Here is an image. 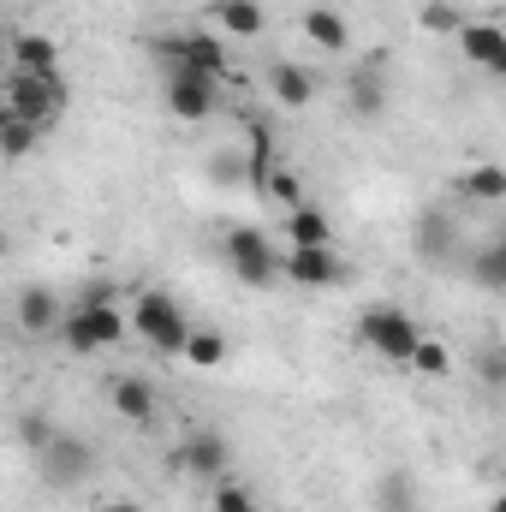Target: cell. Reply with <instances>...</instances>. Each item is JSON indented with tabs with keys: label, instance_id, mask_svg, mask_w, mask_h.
<instances>
[{
	"label": "cell",
	"instance_id": "cell-34",
	"mask_svg": "<svg viewBox=\"0 0 506 512\" xmlns=\"http://www.w3.org/2000/svg\"><path fill=\"white\" fill-rule=\"evenodd\" d=\"M0 256H6V233H0Z\"/></svg>",
	"mask_w": 506,
	"mask_h": 512
},
{
	"label": "cell",
	"instance_id": "cell-5",
	"mask_svg": "<svg viewBox=\"0 0 506 512\" xmlns=\"http://www.w3.org/2000/svg\"><path fill=\"white\" fill-rule=\"evenodd\" d=\"M221 251H227L233 274H239L245 286H274V280H280V251H274L268 233H256V227H233Z\"/></svg>",
	"mask_w": 506,
	"mask_h": 512
},
{
	"label": "cell",
	"instance_id": "cell-13",
	"mask_svg": "<svg viewBox=\"0 0 506 512\" xmlns=\"http://www.w3.org/2000/svg\"><path fill=\"white\" fill-rule=\"evenodd\" d=\"M18 328L36 340V334H54L60 328V298L48 292V286H24L18 292Z\"/></svg>",
	"mask_w": 506,
	"mask_h": 512
},
{
	"label": "cell",
	"instance_id": "cell-15",
	"mask_svg": "<svg viewBox=\"0 0 506 512\" xmlns=\"http://www.w3.org/2000/svg\"><path fill=\"white\" fill-rule=\"evenodd\" d=\"M304 36H310L322 54H346V48H352V30H346V18H340L334 6H310V12H304Z\"/></svg>",
	"mask_w": 506,
	"mask_h": 512
},
{
	"label": "cell",
	"instance_id": "cell-29",
	"mask_svg": "<svg viewBox=\"0 0 506 512\" xmlns=\"http://www.w3.org/2000/svg\"><path fill=\"white\" fill-rule=\"evenodd\" d=\"M477 370H483V382H489V387H501V382H506V358H501V346H483Z\"/></svg>",
	"mask_w": 506,
	"mask_h": 512
},
{
	"label": "cell",
	"instance_id": "cell-33",
	"mask_svg": "<svg viewBox=\"0 0 506 512\" xmlns=\"http://www.w3.org/2000/svg\"><path fill=\"white\" fill-rule=\"evenodd\" d=\"M0 102H6V78H0Z\"/></svg>",
	"mask_w": 506,
	"mask_h": 512
},
{
	"label": "cell",
	"instance_id": "cell-31",
	"mask_svg": "<svg viewBox=\"0 0 506 512\" xmlns=\"http://www.w3.org/2000/svg\"><path fill=\"white\" fill-rule=\"evenodd\" d=\"M102 512H143V507H137V501H108Z\"/></svg>",
	"mask_w": 506,
	"mask_h": 512
},
{
	"label": "cell",
	"instance_id": "cell-1",
	"mask_svg": "<svg viewBox=\"0 0 506 512\" xmlns=\"http://www.w3.org/2000/svg\"><path fill=\"white\" fill-rule=\"evenodd\" d=\"M6 108H12V120H24V126L48 131L60 114H66V84H60V72H54V78L12 72V78H6Z\"/></svg>",
	"mask_w": 506,
	"mask_h": 512
},
{
	"label": "cell",
	"instance_id": "cell-20",
	"mask_svg": "<svg viewBox=\"0 0 506 512\" xmlns=\"http://www.w3.org/2000/svg\"><path fill=\"white\" fill-rule=\"evenodd\" d=\"M215 18L227 36H262V24H268V12L256 0H215Z\"/></svg>",
	"mask_w": 506,
	"mask_h": 512
},
{
	"label": "cell",
	"instance_id": "cell-14",
	"mask_svg": "<svg viewBox=\"0 0 506 512\" xmlns=\"http://www.w3.org/2000/svg\"><path fill=\"white\" fill-rule=\"evenodd\" d=\"M268 90H274V102H280V108H310V102H316L310 72H304V66H292V60H274V66H268Z\"/></svg>",
	"mask_w": 506,
	"mask_h": 512
},
{
	"label": "cell",
	"instance_id": "cell-18",
	"mask_svg": "<svg viewBox=\"0 0 506 512\" xmlns=\"http://www.w3.org/2000/svg\"><path fill=\"white\" fill-rule=\"evenodd\" d=\"M286 239H292V245H334V227H328V215H322L316 203H298V209L286 215Z\"/></svg>",
	"mask_w": 506,
	"mask_h": 512
},
{
	"label": "cell",
	"instance_id": "cell-12",
	"mask_svg": "<svg viewBox=\"0 0 506 512\" xmlns=\"http://www.w3.org/2000/svg\"><path fill=\"white\" fill-rule=\"evenodd\" d=\"M6 60H12L18 72H36V78H54V72H60V48H54L48 36H36V30H18L12 48H6Z\"/></svg>",
	"mask_w": 506,
	"mask_h": 512
},
{
	"label": "cell",
	"instance_id": "cell-9",
	"mask_svg": "<svg viewBox=\"0 0 506 512\" xmlns=\"http://www.w3.org/2000/svg\"><path fill=\"white\" fill-rule=\"evenodd\" d=\"M280 274H286V280H298V286H316V292L346 280V268H340L334 245H292V251L280 256Z\"/></svg>",
	"mask_w": 506,
	"mask_h": 512
},
{
	"label": "cell",
	"instance_id": "cell-19",
	"mask_svg": "<svg viewBox=\"0 0 506 512\" xmlns=\"http://www.w3.org/2000/svg\"><path fill=\"white\" fill-rule=\"evenodd\" d=\"M114 411H120L126 423H149V417H155V387L143 382V376L114 382Z\"/></svg>",
	"mask_w": 506,
	"mask_h": 512
},
{
	"label": "cell",
	"instance_id": "cell-32",
	"mask_svg": "<svg viewBox=\"0 0 506 512\" xmlns=\"http://www.w3.org/2000/svg\"><path fill=\"white\" fill-rule=\"evenodd\" d=\"M6 48H12V36H6V24H0V60H6Z\"/></svg>",
	"mask_w": 506,
	"mask_h": 512
},
{
	"label": "cell",
	"instance_id": "cell-22",
	"mask_svg": "<svg viewBox=\"0 0 506 512\" xmlns=\"http://www.w3.org/2000/svg\"><path fill=\"white\" fill-rule=\"evenodd\" d=\"M185 364H197V370H221L227 364V340L221 334H197L191 328V340H185V352H179Z\"/></svg>",
	"mask_w": 506,
	"mask_h": 512
},
{
	"label": "cell",
	"instance_id": "cell-4",
	"mask_svg": "<svg viewBox=\"0 0 506 512\" xmlns=\"http://www.w3.org/2000/svg\"><path fill=\"white\" fill-rule=\"evenodd\" d=\"M60 334H66V346L78 358L84 352H108V346L126 340V316L114 304H72V310H60Z\"/></svg>",
	"mask_w": 506,
	"mask_h": 512
},
{
	"label": "cell",
	"instance_id": "cell-23",
	"mask_svg": "<svg viewBox=\"0 0 506 512\" xmlns=\"http://www.w3.org/2000/svg\"><path fill=\"white\" fill-rule=\"evenodd\" d=\"M471 274L489 286V292H506V245H483V251H471Z\"/></svg>",
	"mask_w": 506,
	"mask_h": 512
},
{
	"label": "cell",
	"instance_id": "cell-16",
	"mask_svg": "<svg viewBox=\"0 0 506 512\" xmlns=\"http://www.w3.org/2000/svg\"><path fill=\"white\" fill-rule=\"evenodd\" d=\"M274 131H268V120H256L251 114V155H245V185H251L256 197L268 191V173H274Z\"/></svg>",
	"mask_w": 506,
	"mask_h": 512
},
{
	"label": "cell",
	"instance_id": "cell-26",
	"mask_svg": "<svg viewBox=\"0 0 506 512\" xmlns=\"http://www.w3.org/2000/svg\"><path fill=\"white\" fill-rule=\"evenodd\" d=\"M417 24L435 30V36H453V30H459V6H453V0H429V6L417 12Z\"/></svg>",
	"mask_w": 506,
	"mask_h": 512
},
{
	"label": "cell",
	"instance_id": "cell-25",
	"mask_svg": "<svg viewBox=\"0 0 506 512\" xmlns=\"http://www.w3.org/2000/svg\"><path fill=\"white\" fill-rule=\"evenodd\" d=\"M405 364H411L417 376H447V370H453V358H447V346H441V340H417V352H411Z\"/></svg>",
	"mask_w": 506,
	"mask_h": 512
},
{
	"label": "cell",
	"instance_id": "cell-8",
	"mask_svg": "<svg viewBox=\"0 0 506 512\" xmlns=\"http://www.w3.org/2000/svg\"><path fill=\"white\" fill-rule=\"evenodd\" d=\"M215 78H203V72H191V66H173L167 72V114L173 120H185V126H197V120H209L215 114Z\"/></svg>",
	"mask_w": 506,
	"mask_h": 512
},
{
	"label": "cell",
	"instance_id": "cell-21",
	"mask_svg": "<svg viewBox=\"0 0 506 512\" xmlns=\"http://www.w3.org/2000/svg\"><path fill=\"white\" fill-rule=\"evenodd\" d=\"M465 197H477V203H501V197H506V167H501V161L471 167V173H465Z\"/></svg>",
	"mask_w": 506,
	"mask_h": 512
},
{
	"label": "cell",
	"instance_id": "cell-3",
	"mask_svg": "<svg viewBox=\"0 0 506 512\" xmlns=\"http://www.w3.org/2000/svg\"><path fill=\"white\" fill-rule=\"evenodd\" d=\"M131 328H137L155 352H167V358H179L185 340H191V322H185V310H179L167 292H137V304H131Z\"/></svg>",
	"mask_w": 506,
	"mask_h": 512
},
{
	"label": "cell",
	"instance_id": "cell-24",
	"mask_svg": "<svg viewBox=\"0 0 506 512\" xmlns=\"http://www.w3.org/2000/svg\"><path fill=\"white\" fill-rule=\"evenodd\" d=\"M36 143H42V131L12 120V126L0 131V161H24V155H36Z\"/></svg>",
	"mask_w": 506,
	"mask_h": 512
},
{
	"label": "cell",
	"instance_id": "cell-11",
	"mask_svg": "<svg viewBox=\"0 0 506 512\" xmlns=\"http://www.w3.org/2000/svg\"><path fill=\"white\" fill-rule=\"evenodd\" d=\"M417 256L423 262H453L459 256V221L441 215V209H423L417 215Z\"/></svg>",
	"mask_w": 506,
	"mask_h": 512
},
{
	"label": "cell",
	"instance_id": "cell-2",
	"mask_svg": "<svg viewBox=\"0 0 506 512\" xmlns=\"http://www.w3.org/2000/svg\"><path fill=\"white\" fill-rule=\"evenodd\" d=\"M358 340H364L376 358H387V364H405V358L417 352L423 328H417L399 304H370V310L358 316Z\"/></svg>",
	"mask_w": 506,
	"mask_h": 512
},
{
	"label": "cell",
	"instance_id": "cell-30",
	"mask_svg": "<svg viewBox=\"0 0 506 512\" xmlns=\"http://www.w3.org/2000/svg\"><path fill=\"white\" fill-rule=\"evenodd\" d=\"M215 179H221V185L245 179V161H239V155H215Z\"/></svg>",
	"mask_w": 506,
	"mask_h": 512
},
{
	"label": "cell",
	"instance_id": "cell-28",
	"mask_svg": "<svg viewBox=\"0 0 506 512\" xmlns=\"http://www.w3.org/2000/svg\"><path fill=\"white\" fill-rule=\"evenodd\" d=\"M209 507H215V512H256V501H251V489H245V483H215Z\"/></svg>",
	"mask_w": 506,
	"mask_h": 512
},
{
	"label": "cell",
	"instance_id": "cell-27",
	"mask_svg": "<svg viewBox=\"0 0 506 512\" xmlns=\"http://www.w3.org/2000/svg\"><path fill=\"white\" fill-rule=\"evenodd\" d=\"M18 441H24L30 453H42V447L54 441V423H48L42 411H24V417H18Z\"/></svg>",
	"mask_w": 506,
	"mask_h": 512
},
{
	"label": "cell",
	"instance_id": "cell-17",
	"mask_svg": "<svg viewBox=\"0 0 506 512\" xmlns=\"http://www.w3.org/2000/svg\"><path fill=\"white\" fill-rule=\"evenodd\" d=\"M352 114H358V120H381V114H387V84H381L376 60L352 72Z\"/></svg>",
	"mask_w": 506,
	"mask_h": 512
},
{
	"label": "cell",
	"instance_id": "cell-7",
	"mask_svg": "<svg viewBox=\"0 0 506 512\" xmlns=\"http://www.w3.org/2000/svg\"><path fill=\"white\" fill-rule=\"evenodd\" d=\"M36 465H42V477H48L54 489H78V483L96 471V447L78 441V435H66V429H54V441L36 453Z\"/></svg>",
	"mask_w": 506,
	"mask_h": 512
},
{
	"label": "cell",
	"instance_id": "cell-10",
	"mask_svg": "<svg viewBox=\"0 0 506 512\" xmlns=\"http://www.w3.org/2000/svg\"><path fill=\"white\" fill-rule=\"evenodd\" d=\"M453 36H459V54H465L471 66H483V72H506V30L495 24V18L459 24Z\"/></svg>",
	"mask_w": 506,
	"mask_h": 512
},
{
	"label": "cell",
	"instance_id": "cell-6",
	"mask_svg": "<svg viewBox=\"0 0 506 512\" xmlns=\"http://www.w3.org/2000/svg\"><path fill=\"white\" fill-rule=\"evenodd\" d=\"M227 465H233V441L215 435V429H197L167 453V471H191V477H209V483H221Z\"/></svg>",
	"mask_w": 506,
	"mask_h": 512
}]
</instances>
